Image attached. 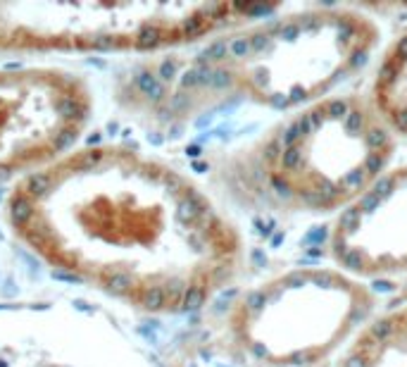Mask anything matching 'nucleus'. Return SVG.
Here are the masks:
<instances>
[{
    "label": "nucleus",
    "mask_w": 407,
    "mask_h": 367,
    "mask_svg": "<svg viewBox=\"0 0 407 367\" xmlns=\"http://www.w3.org/2000/svg\"><path fill=\"white\" fill-rule=\"evenodd\" d=\"M15 220L53 262L153 312L200 308L241 265L238 234L198 186L124 150L31 179Z\"/></svg>",
    "instance_id": "obj_1"
},
{
    "label": "nucleus",
    "mask_w": 407,
    "mask_h": 367,
    "mask_svg": "<svg viewBox=\"0 0 407 367\" xmlns=\"http://www.w3.org/2000/svg\"><path fill=\"white\" fill-rule=\"evenodd\" d=\"M379 29L353 10H302L219 38L167 74L181 112L245 101L290 110L322 101L357 72Z\"/></svg>",
    "instance_id": "obj_2"
},
{
    "label": "nucleus",
    "mask_w": 407,
    "mask_h": 367,
    "mask_svg": "<svg viewBox=\"0 0 407 367\" xmlns=\"http://www.w3.org/2000/svg\"><path fill=\"white\" fill-rule=\"evenodd\" d=\"M393 155V131L360 96L322 98L283 120L253 148L255 189L279 208L331 212L376 181Z\"/></svg>",
    "instance_id": "obj_3"
},
{
    "label": "nucleus",
    "mask_w": 407,
    "mask_h": 367,
    "mask_svg": "<svg viewBox=\"0 0 407 367\" xmlns=\"http://www.w3.org/2000/svg\"><path fill=\"white\" fill-rule=\"evenodd\" d=\"M371 305L369 291L341 269L298 267L245 291L229 329L262 367H315L360 329Z\"/></svg>",
    "instance_id": "obj_4"
},
{
    "label": "nucleus",
    "mask_w": 407,
    "mask_h": 367,
    "mask_svg": "<svg viewBox=\"0 0 407 367\" xmlns=\"http://www.w3.org/2000/svg\"><path fill=\"white\" fill-rule=\"evenodd\" d=\"M29 5L34 17L8 8L15 17L0 12V46H103V48H164L250 24L253 19H267L276 12L271 5H236V3H138L93 8L90 17H60L53 5Z\"/></svg>",
    "instance_id": "obj_5"
},
{
    "label": "nucleus",
    "mask_w": 407,
    "mask_h": 367,
    "mask_svg": "<svg viewBox=\"0 0 407 367\" xmlns=\"http://www.w3.org/2000/svg\"><path fill=\"white\" fill-rule=\"evenodd\" d=\"M329 248L350 277L407 274V165L383 172L341 212Z\"/></svg>",
    "instance_id": "obj_6"
},
{
    "label": "nucleus",
    "mask_w": 407,
    "mask_h": 367,
    "mask_svg": "<svg viewBox=\"0 0 407 367\" xmlns=\"http://www.w3.org/2000/svg\"><path fill=\"white\" fill-rule=\"evenodd\" d=\"M83 117L72 81L41 74L0 76V174L69 141Z\"/></svg>",
    "instance_id": "obj_7"
},
{
    "label": "nucleus",
    "mask_w": 407,
    "mask_h": 367,
    "mask_svg": "<svg viewBox=\"0 0 407 367\" xmlns=\"http://www.w3.org/2000/svg\"><path fill=\"white\" fill-rule=\"evenodd\" d=\"M341 367H407V305L367 324Z\"/></svg>",
    "instance_id": "obj_8"
},
{
    "label": "nucleus",
    "mask_w": 407,
    "mask_h": 367,
    "mask_svg": "<svg viewBox=\"0 0 407 367\" xmlns=\"http://www.w3.org/2000/svg\"><path fill=\"white\" fill-rule=\"evenodd\" d=\"M371 103L390 131L407 136V34H402L381 60Z\"/></svg>",
    "instance_id": "obj_9"
}]
</instances>
